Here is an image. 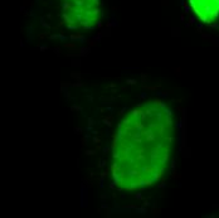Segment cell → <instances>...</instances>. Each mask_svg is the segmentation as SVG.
<instances>
[{"mask_svg": "<svg viewBox=\"0 0 219 218\" xmlns=\"http://www.w3.org/2000/svg\"><path fill=\"white\" fill-rule=\"evenodd\" d=\"M64 23L72 29H95L101 20L100 0H57Z\"/></svg>", "mask_w": 219, "mask_h": 218, "instance_id": "7a4b0ae2", "label": "cell"}, {"mask_svg": "<svg viewBox=\"0 0 219 218\" xmlns=\"http://www.w3.org/2000/svg\"><path fill=\"white\" fill-rule=\"evenodd\" d=\"M175 127L171 110L150 101L131 110L120 122L112 148L111 177L122 190L156 183L171 155Z\"/></svg>", "mask_w": 219, "mask_h": 218, "instance_id": "6da1fadb", "label": "cell"}, {"mask_svg": "<svg viewBox=\"0 0 219 218\" xmlns=\"http://www.w3.org/2000/svg\"><path fill=\"white\" fill-rule=\"evenodd\" d=\"M188 3L203 23L213 25L219 22V0H188Z\"/></svg>", "mask_w": 219, "mask_h": 218, "instance_id": "3957f363", "label": "cell"}]
</instances>
